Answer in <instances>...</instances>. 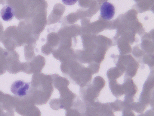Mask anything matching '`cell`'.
<instances>
[{
	"label": "cell",
	"mask_w": 154,
	"mask_h": 116,
	"mask_svg": "<svg viewBox=\"0 0 154 116\" xmlns=\"http://www.w3.org/2000/svg\"><path fill=\"white\" fill-rule=\"evenodd\" d=\"M122 85L125 94V98L123 102L131 105L134 102V97L137 92V87L132 79L127 76L124 77V82Z\"/></svg>",
	"instance_id": "3"
},
{
	"label": "cell",
	"mask_w": 154,
	"mask_h": 116,
	"mask_svg": "<svg viewBox=\"0 0 154 116\" xmlns=\"http://www.w3.org/2000/svg\"><path fill=\"white\" fill-rule=\"evenodd\" d=\"M100 92L96 89L91 83H89L80 89V96L85 104L91 103L98 100Z\"/></svg>",
	"instance_id": "2"
},
{
	"label": "cell",
	"mask_w": 154,
	"mask_h": 116,
	"mask_svg": "<svg viewBox=\"0 0 154 116\" xmlns=\"http://www.w3.org/2000/svg\"><path fill=\"white\" fill-rule=\"evenodd\" d=\"M137 116H154L153 109L148 110L145 112V114H141Z\"/></svg>",
	"instance_id": "18"
},
{
	"label": "cell",
	"mask_w": 154,
	"mask_h": 116,
	"mask_svg": "<svg viewBox=\"0 0 154 116\" xmlns=\"http://www.w3.org/2000/svg\"><path fill=\"white\" fill-rule=\"evenodd\" d=\"M146 107V106L140 102H133L131 104V109L133 110L134 111L138 113H142L143 112Z\"/></svg>",
	"instance_id": "14"
},
{
	"label": "cell",
	"mask_w": 154,
	"mask_h": 116,
	"mask_svg": "<svg viewBox=\"0 0 154 116\" xmlns=\"http://www.w3.org/2000/svg\"><path fill=\"white\" fill-rule=\"evenodd\" d=\"M122 111V116H135L134 112L132 111L130 107L128 106L124 105V108Z\"/></svg>",
	"instance_id": "16"
},
{
	"label": "cell",
	"mask_w": 154,
	"mask_h": 116,
	"mask_svg": "<svg viewBox=\"0 0 154 116\" xmlns=\"http://www.w3.org/2000/svg\"><path fill=\"white\" fill-rule=\"evenodd\" d=\"M111 108L113 112L122 111L124 108V102L120 100H117L113 102H109Z\"/></svg>",
	"instance_id": "13"
},
{
	"label": "cell",
	"mask_w": 154,
	"mask_h": 116,
	"mask_svg": "<svg viewBox=\"0 0 154 116\" xmlns=\"http://www.w3.org/2000/svg\"><path fill=\"white\" fill-rule=\"evenodd\" d=\"M59 92L61 96L60 100L62 108L67 110L72 107L74 102L77 96L75 93L71 91L68 88L60 90Z\"/></svg>",
	"instance_id": "4"
},
{
	"label": "cell",
	"mask_w": 154,
	"mask_h": 116,
	"mask_svg": "<svg viewBox=\"0 0 154 116\" xmlns=\"http://www.w3.org/2000/svg\"><path fill=\"white\" fill-rule=\"evenodd\" d=\"M109 81L110 89L114 97L119 98L124 94L122 84L118 83L116 80H110Z\"/></svg>",
	"instance_id": "7"
},
{
	"label": "cell",
	"mask_w": 154,
	"mask_h": 116,
	"mask_svg": "<svg viewBox=\"0 0 154 116\" xmlns=\"http://www.w3.org/2000/svg\"><path fill=\"white\" fill-rule=\"evenodd\" d=\"M78 0H62L64 4L66 5H71L76 3Z\"/></svg>",
	"instance_id": "17"
},
{
	"label": "cell",
	"mask_w": 154,
	"mask_h": 116,
	"mask_svg": "<svg viewBox=\"0 0 154 116\" xmlns=\"http://www.w3.org/2000/svg\"><path fill=\"white\" fill-rule=\"evenodd\" d=\"M70 84V82L65 78H63L61 76H55L56 88L59 90L63 89L65 88H68V85Z\"/></svg>",
	"instance_id": "10"
},
{
	"label": "cell",
	"mask_w": 154,
	"mask_h": 116,
	"mask_svg": "<svg viewBox=\"0 0 154 116\" xmlns=\"http://www.w3.org/2000/svg\"><path fill=\"white\" fill-rule=\"evenodd\" d=\"M124 71L116 68L109 69L107 72V76L109 80H116L123 74Z\"/></svg>",
	"instance_id": "11"
},
{
	"label": "cell",
	"mask_w": 154,
	"mask_h": 116,
	"mask_svg": "<svg viewBox=\"0 0 154 116\" xmlns=\"http://www.w3.org/2000/svg\"><path fill=\"white\" fill-rule=\"evenodd\" d=\"M100 11L101 16L103 19L111 20L115 14V7L109 2H104L101 6Z\"/></svg>",
	"instance_id": "6"
},
{
	"label": "cell",
	"mask_w": 154,
	"mask_h": 116,
	"mask_svg": "<svg viewBox=\"0 0 154 116\" xmlns=\"http://www.w3.org/2000/svg\"><path fill=\"white\" fill-rule=\"evenodd\" d=\"M111 108L109 102L103 103L99 102L98 104L99 116H115Z\"/></svg>",
	"instance_id": "8"
},
{
	"label": "cell",
	"mask_w": 154,
	"mask_h": 116,
	"mask_svg": "<svg viewBox=\"0 0 154 116\" xmlns=\"http://www.w3.org/2000/svg\"><path fill=\"white\" fill-rule=\"evenodd\" d=\"M66 116H84V115L80 110L72 107L66 110Z\"/></svg>",
	"instance_id": "15"
},
{
	"label": "cell",
	"mask_w": 154,
	"mask_h": 116,
	"mask_svg": "<svg viewBox=\"0 0 154 116\" xmlns=\"http://www.w3.org/2000/svg\"><path fill=\"white\" fill-rule=\"evenodd\" d=\"M30 88V82L18 80L12 83L11 90L14 95L18 97H24L27 95Z\"/></svg>",
	"instance_id": "5"
},
{
	"label": "cell",
	"mask_w": 154,
	"mask_h": 116,
	"mask_svg": "<svg viewBox=\"0 0 154 116\" xmlns=\"http://www.w3.org/2000/svg\"><path fill=\"white\" fill-rule=\"evenodd\" d=\"M92 84L96 89L100 92L105 86V81L101 76H96L94 79Z\"/></svg>",
	"instance_id": "12"
},
{
	"label": "cell",
	"mask_w": 154,
	"mask_h": 116,
	"mask_svg": "<svg viewBox=\"0 0 154 116\" xmlns=\"http://www.w3.org/2000/svg\"><path fill=\"white\" fill-rule=\"evenodd\" d=\"M154 74L152 72L148 77L143 86V90L140 96L139 102L147 106L152 102L153 104L154 91Z\"/></svg>",
	"instance_id": "1"
},
{
	"label": "cell",
	"mask_w": 154,
	"mask_h": 116,
	"mask_svg": "<svg viewBox=\"0 0 154 116\" xmlns=\"http://www.w3.org/2000/svg\"><path fill=\"white\" fill-rule=\"evenodd\" d=\"M0 14L2 20L9 21H11L14 17L15 11L11 6L8 5H5L2 9Z\"/></svg>",
	"instance_id": "9"
}]
</instances>
